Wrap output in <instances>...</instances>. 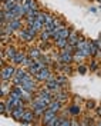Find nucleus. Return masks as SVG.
<instances>
[{
	"mask_svg": "<svg viewBox=\"0 0 101 126\" xmlns=\"http://www.w3.org/2000/svg\"><path fill=\"white\" fill-rule=\"evenodd\" d=\"M31 27H33L36 32H39V33H40V32L44 29V24L41 23V22H39V20H34V22H33V24H31Z\"/></svg>",
	"mask_w": 101,
	"mask_h": 126,
	"instance_id": "obj_22",
	"label": "nucleus"
},
{
	"mask_svg": "<svg viewBox=\"0 0 101 126\" xmlns=\"http://www.w3.org/2000/svg\"><path fill=\"white\" fill-rule=\"evenodd\" d=\"M68 45H71V46H77L78 42H80V33H78L76 29H71V33L70 36H68Z\"/></svg>",
	"mask_w": 101,
	"mask_h": 126,
	"instance_id": "obj_9",
	"label": "nucleus"
},
{
	"mask_svg": "<svg viewBox=\"0 0 101 126\" xmlns=\"http://www.w3.org/2000/svg\"><path fill=\"white\" fill-rule=\"evenodd\" d=\"M94 110H95V113H97V116H101V105H100V106H97V108H95Z\"/></svg>",
	"mask_w": 101,
	"mask_h": 126,
	"instance_id": "obj_33",
	"label": "nucleus"
},
{
	"mask_svg": "<svg viewBox=\"0 0 101 126\" xmlns=\"http://www.w3.org/2000/svg\"><path fill=\"white\" fill-rule=\"evenodd\" d=\"M23 6H24V10L29 12V10H40L39 4L36 0H24L23 1Z\"/></svg>",
	"mask_w": 101,
	"mask_h": 126,
	"instance_id": "obj_13",
	"label": "nucleus"
},
{
	"mask_svg": "<svg viewBox=\"0 0 101 126\" xmlns=\"http://www.w3.org/2000/svg\"><path fill=\"white\" fill-rule=\"evenodd\" d=\"M27 109V108H14V109L11 110V115H10V118H13L16 122H22V119L24 116V110Z\"/></svg>",
	"mask_w": 101,
	"mask_h": 126,
	"instance_id": "obj_5",
	"label": "nucleus"
},
{
	"mask_svg": "<svg viewBox=\"0 0 101 126\" xmlns=\"http://www.w3.org/2000/svg\"><path fill=\"white\" fill-rule=\"evenodd\" d=\"M68 113L73 115V116H78L81 113V109H80V106H78L77 103H74V105H71L70 108H68Z\"/></svg>",
	"mask_w": 101,
	"mask_h": 126,
	"instance_id": "obj_18",
	"label": "nucleus"
},
{
	"mask_svg": "<svg viewBox=\"0 0 101 126\" xmlns=\"http://www.w3.org/2000/svg\"><path fill=\"white\" fill-rule=\"evenodd\" d=\"M36 120V115H34V110L31 109V108H27V109L24 110V116L22 119V123L26 126H30L33 125V122Z\"/></svg>",
	"mask_w": 101,
	"mask_h": 126,
	"instance_id": "obj_2",
	"label": "nucleus"
},
{
	"mask_svg": "<svg viewBox=\"0 0 101 126\" xmlns=\"http://www.w3.org/2000/svg\"><path fill=\"white\" fill-rule=\"evenodd\" d=\"M88 70H90V69H88V66H86V64H83V63H81V64H78V66H77V72L80 73V75H86V73H87Z\"/></svg>",
	"mask_w": 101,
	"mask_h": 126,
	"instance_id": "obj_25",
	"label": "nucleus"
},
{
	"mask_svg": "<svg viewBox=\"0 0 101 126\" xmlns=\"http://www.w3.org/2000/svg\"><path fill=\"white\" fill-rule=\"evenodd\" d=\"M86 108L88 110H93V109L97 108V103L94 102V100H87V102H86Z\"/></svg>",
	"mask_w": 101,
	"mask_h": 126,
	"instance_id": "obj_31",
	"label": "nucleus"
},
{
	"mask_svg": "<svg viewBox=\"0 0 101 126\" xmlns=\"http://www.w3.org/2000/svg\"><path fill=\"white\" fill-rule=\"evenodd\" d=\"M57 82L63 86V89H66L67 85H68V79H67V76L64 73H57Z\"/></svg>",
	"mask_w": 101,
	"mask_h": 126,
	"instance_id": "obj_15",
	"label": "nucleus"
},
{
	"mask_svg": "<svg viewBox=\"0 0 101 126\" xmlns=\"http://www.w3.org/2000/svg\"><path fill=\"white\" fill-rule=\"evenodd\" d=\"M44 86H46V87H48V89H51V90H53L54 93H57V92H60V90L63 89V86L60 85V83H58V82H57V78H56L54 80H47Z\"/></svg>",
	"mask_w": 101,
	"mask_h": 126,
	"instance_id": "obj_7",
	"label": "nucleus"
},
{
	"mask_svg": "<svg viewBox=\"0 0 101 126\" xmlns=\"http://www.w3.org/2000/svg\"><path fill=\"white\" fill-rule=\"evenodd\" d=\"M34 64H36V60L31 59V57H29V56H27V57L24 59V62L22 63V66H23V67H27V69L31 67V66H34Z\"/></svg>",
	"mask_w": 101,
	"mask_h": 126,
	"instance_id": "obj_21",
	"label": "nucleus"
},
{
	"mask_svg": "<svg viewBox=\"0 0 101 126\" xmlns=\"http://www.w3.org/2000/svg\"><path fill=\"white\" fill-rule=\"evenodd\" d=\"M14 73H16L14 64H7V66L1 67V75H0V78H1V80H11L13 76H14Z\"/></svg>",
	"mask_w": 101,
	"mask_h": 126,
	"instance_id": "obj_1",
	"label": "nucleus"
},
{
	"mask_svg": "<svg viewBox=\"0 0 101 126\" xmlns=\"http://www.w3.org/2000/svg\"><path fill=\"white\" fill-rule=\"evenodd\" d=\"M39 37H40V42H48V40H51V34L46 30H41Z\"/></svg>",
	"mask_w": 101,
	"mask_h": 126,
	"instance_id": "obj_20",
	"label": "nucleus"
},
{
	"mask_svg": "<svg viewBox=\"0 0 101 126\" xmlns=\"http://www.w3.org/2000/svg\"><path fill=\"white\" fill-rule=\"evenodd\" d=\"M60 118H61V126H73V120L71 119H67V118H64V116H60Z\"/></svg>",
	"mask_w": 101,
	"mask_h": 126,
	"instance_id": "obj_30",
	"label": "nucleus"
},
{
	"mask_svg": "<svg viewBox=\"0 0 101 126\" xmlns=\"http://www.w3.org/2000/svg\"><path fill=\"white\" fill-rule=\"evenodd\" d=\"M58 113H56V112H53V110H50V109H47L46 110V113L43 115V118H41V126H46L50 120L53 118H56Z\"/></svg>",
	"mask_w": 101,
	"mask_h": 126,
	"instance_id": "obj_10",
	"label": "nucleus"
},
{
	"mask_svg": "<svg viewBox=\"0 0 101 126\" xmlns=\"http://www.w3.org/2000/svg\"><path fill=\"white\" fill-rule=\"evenodd\" d=\"M26 57H27V55H26L24 52H22V50H19V52L16 53V56L13 57L11 63L16 64V66H22V63L24 62V59H26Z\"/></svg>",
	"mask_w": 101,
	"mask_h": 126,
	"instance_id": "obj_11",
	"label": "nucleus"
},
{
	"mask_svg": "<svg viewBox=\"0 0 101 126\" xmlns=\"http://www.w3.org/2000/svg\"><path fill=\"white\" fill-rule=\"evenodd\" d=\"M73 66H71V64H66V66H64V69H63V73H64V75H66V76H71V75H73Z\"/></svg>",
	"mask_w": 101,
	"mask_h": 126,
	"instance_id": "obj_28",
	"label": "nucleus"
},
{
	"mask_svg": "<svg viewBox=\"0 0 101 126\" xmlns=\"http://www.w3.org/2000/svg\"><path fill=\"white\" fill-rule=\"evenodd\" d=\"M33 110H34V115H36V118L41 119V118H43V115L46 113L47 109H41V108H39V109H33Z\"/></svg>",
	"mask_w": 101,
	"mask_h": 126,
	"instance_id": "obj_29",
	"label": "nucleus"
},
{
	"mask_svg": "<svg viewBox=\"0 0 101 126\" xmlns=\"http://www.w3.org/2000/svg\"><path fill=\"white\" fill-rule=\"evenodd\" d=\"M54 99L58 100V102H61V103H66L68 100V92H67V89H61L60 92H57L54 94Z\"/></svg>",
	"mask_w": 101,
	"mask_h": 126,
	"instance_id": "obj_12",
	"label": "nucleus"
},
{
	"mask_svg": "<svg viewBox=\"0 0 101 126\" xmlns=\"http://www.w3.org/2000/svg\"><path fill=\"white\" fill-rule=\"evenodd\" d=\"M58 119H60V116L57 115V116H56V118H53V119H51V120H50V122H48V123H47L46 126H56V123H57V120H58Z\"/></svg>",
	"mask_w": 101,
	"mask_h": 126,
	"instance_id": "obj_32",
	"label": "nucleus"
},
{
	"mask_svg": "<svg viewBox=\"0 0 101 126\" xmlns=\"http://www.w3.org/2000/svg\"><path fill=\"white\" fill-rule=\"evenodd\" d=\"M73 126H81V125H80V122H77V120H73Z\"/></svg>",
	"mask_w": 101,
	"mask_h": 126,
	"instance_id": "obj_34",
	"label": "nucleus"
},
{
	"mask_svg": "<svg viewBox=\"0 0 101 126\" xmlns=\"http://www.w3.org/2000/svg\"><path fill=\"white\" fill-rule=\"evenodd\" d=\"M90 49H91V57H95L98 55L100 49H98V45H97V40H90Z\"/></svg>",
	"mask_w": 101,
	"mask_h": 126,
	"instance_id": "obj_16",
	"label": "nucleus"
},
{
	"mask_svg": "<svg viewBox=\"0 0 101 126\" xmlns=\"http://www.w3.org/2000/svg\"><path fill=\"white\" fill-rule=\"evenodd\" d=\"M56 20V16L53 13H47V17H46V22H44V26H50V24H53Z\"/></svg>",
	"mask_w": 101,
	"mask_h": 126,
	"instance_id": "obj_24",
	"label": "nucleus"
},
{
	"mask_svg": "<svg viewBox=\"0 0 101 126\" xmlns=\"http://www.w3.org/2000/svg\"><path fill=\"white\" fill-rule=\"evenodd\" d=\"M10 26H11V29L14 32L17 30H22V29H24V26H23V22L22 20H13V22H10Z\"/></svg>",
	"mask_w": 101,
	"mask_h": 126,
	"instance_id": "obj_17",
	"label": "nucleus"
},
{
	"mask_svg": "<svg viewBox=\"0 0 101 126\" xmlns=\"http://www.w3.org/2000/svg\"><path fill=\"white\" fill-rule=\"evenodd\" d=\"M83 60H86V57L81 55L80 52H76V53H74V62H77L78 64H81V63H83Z\"/></svg>",
	"mask_w": 101,
	"mask_h": 126,
	"instance_id": "obj_27",
	"label": "nucleus"
},
{
	"mask_svg": "<svg viewBox=\"0 0 101 126\" xmlns=\"http://www.w3.org/2000/svg\"><path fill=\"white\" fill-rule=\"evenodd\" d=\"M54 45L61 50V49H64V47L68 45V40H67V39H58L57 42H54Z\"/></svg>",
	"mask_w": 101,
	"mask_h": 126,
	"instance_id": "obj_23",
	"label": "nucleus"
},
{
	"mask_svg": "<svg viewBox=\"0 0 101 126\" xmlns=\"http://www.w3.org/2000/svg\"><path fill=\"white\" fill-rule=\"evenodd\" d=\"M88 69H90V72H97L98 69H100V62H98L95 57H93V60L90 62V66H88Z\"/></svg>",
	"mask_w": 101,
	"mask_h": 126,
	"instance_id": "obj_19",
	"label": "nucleus"
},
{
	"mask_svg": "<svg viewBox=\"0 0 101 126\" xmlns=\"http://www.w3.org/2000/svg\"><path fill=\"white\" fill-rule=\"evenodd\" d=\"M58 60L64 64H73L74 63V55H70V53H66L64 50H60L58 52Z\"/></svg>",
	"mask_w": 101,
	"mask_h": 126,
	"instance_id": "obj_3",
	"label": "nucleus"
},
{
	"mask_svg": "<svg viewBox=\"0 0 101 126\" xmlns=\"http://www.w3.org/2000/svg\"><path fill=\"white\" fill-rule=\"evenodd\" d=\"M3 52L6 53L7 59L10 60V62H11V60H13V57L16 56V53H17L19 50H17V49H16L14 46H13V45H10V43H9L7 46H4V47H3Z\"/></svg>",
	"mask_w": 101,
	"mask_h": 126,
	"instance_id": "obj_6",
	"label": "nucleus"
},
{
	"mask_svg": "<svg viewBox=\"0 0 101 126\" xmlns=\"http://www.w3.org/2000/svg\"><path fill=\"white\" fill-rule=\"evenodd\" d=\"M61 106H63L61 102H58V100L53 99V100H51V103L48 105V108H47V109H50V110H53V112H56V113H58V112L61 110Z\"/></svg>",
	"mask_w": 101,
	"mask_h": 126,
	"instance_id": "obj_14",
	"label": "nucleus"
},
{
	"mask_svg": "<svg viewBox=\"0 0 101 126\" xmlns=\"http://www.w3.org/2000/svg\"><path fill=\"white\" fill-rule=\"evenodd\" d=\"M41 52H43V50L39 49V47H29V49H27V56L31 57V59H34V60H39L40 56L43 55Z\"/></svg>",
	"mask_w": 101,
	"mask_h": 126,
	"instance_id": "obj_8",
	"label": "nucleus"
},
{
	"mask_svg": "<svg viewBox=\"0 0 101 126\" xmlns=\"http://www.w3.org/2000/svg\"><path fill=\"white\" fill-rule=\"evenodd\" d=\"M46 17H47V12H44V10H40V13L37 15V19H36V20H39V22H41V23L44 24V22H46Z\"/></svg>",
	"mask_w": 101,
	"mask_h": 126,
	"instance_id": "obj_26",
	"label": "nucleus"
},
{
	"mask_svg": "<svg viewBox=\"0 0 101 126\" xmlns=\"http://www.w3.org/2000/svg\"><path fill=\"white\" fill-rule=\"evenodd\" d=\"M24 0H16V3H23Z\"/></svg>",
	"mask_w": 101,
	"mask_h": 126,
	"instance_id": "obj_35",
	"label": "nucleus"
},
{
	"mask_svg": "<svg viewBox=\"0 0 101 126\" xmlns=\"http://www.w3.org/2000/svg\"><path fill=\"white\" fill-rule=\"evenodd\" d=\"M53 72H51V67L50 66H47V67H44V69H41V70L34 76V78L37 79L39 82H47V79H48V76L51 75Z\"/></svg>",
	"mask_w": 101,
	"mask_h": 126,
	"instance_id": "obj_4",
	"label": "nucleus"
}]
</instances>
